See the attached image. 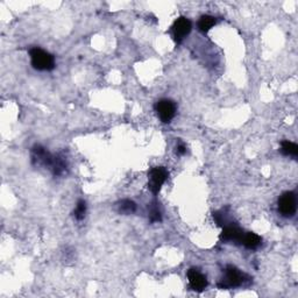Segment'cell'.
<instances>
[{"label": "cell", "mask_w": 298, "mask_h": 298, "mask_svg": "<svg viewBox=\"0 0 298 298\" xmlns=\"http://www.w3.org/2000/svg\"><path fill=\"white\" fill-rule=\"evenodd\" d=\"M245 277H246L245 274L241 273L237 267L227 266L225 269L224 279L218 284V287L222 289L240 287V285H242V283L245 282Z\"/></svg>", "instance_id": "7a4b0ae2"}, {"label": "cell", "mask_w": 298, "mask_h": 298, "mask_svg": "<svg viewBox=\"0 0 298 298\" xmlns=\"http://www.w3.org/2000/svg\"><path fill=\"white\" fill-rule=\"evenodd\" d=\"M214 25H216V18L211 16H203L198 21V28L203 33L208 32Z\"/></svg>", "instance_id": "4fadbf2b"}, {"label": "cell", "mask_w": 298, "mask_h": 298, "mask_svg": "<svg viewBox=\"0 0 298 298\" xmlns=\"http://www.w3.org/2000/svg\"><path fill=\"white\" fill-rule=\"evenodd\" d=\"M281 151L285 156H293L296 157L298 155V146L294 142L290 141H283L281 144Z\"/></svg>", "instance_id": "5bb4252c"}, {"label": "cell", "mask_w": 298, "mask_h": 298, "mask_svg": "<svg viewBox=\"0 0 298 298\" xmlns=\"http://www.w3.org/2000/svg\"><path fill=\"white\" fill-rule=\"evenodd\" d=\"M187 279H189V284L195 291H201L204 290L207 287V279L199 270L191 268V269L187 272Z\"/></svg>", "instance_id": "ba28073f"}, {"label": "cell", "mask_w": 298, "mask_h": 298, "mask_svg": "<svg viewBox=\"0 0 298 298\" xmlns=\"http://www.w3.org/2000/svg\"><path fill=\"white\" fill-rule=\"evenodd\" d=\"M118 212L121 214H132L136 211V204L133 201L130 199H123L121 202L118 203L117 205Z\"/></svg>", "instance_id": "7c38bea8"}, {"label": "cell", "mask_w": 298, "mask_h": 298, "mask_svg": "<svg viewBox=\"0 0 298 298\" xmlns=\"http://www.w3.org/2000/svg\"><path fill=\"white\" fill-rule=\"evenodd\" d=\"M243 237V232L235 226H225L223 229V233L220 235V239L223 241H237L241 242Z\"/></svg>", "instance_id": "9c48e42d"}, {"label": "cell", "mask_w": 298, "mask_h": 298, "mask_svg": "<svg viewBox=\"0 0 298 298\" xmlns=\"http://www.w3.org/2000/svg\"><path fill=\"white\" fill-rule=\"evenodd\" d=\"M192 25L191 21L186 18L181 17L176 20L174 26H172V33H174V38L177 43L182 42L187 35L191 32Z\"/></svg>", "instance_id": "8992f818"}, {"label": "cell", "mask_w": 298, "mask_h": 298, "mask_svg": "<svg viewBox=\"0 0 298 298\" xmlns=\"http://www.w3.org/2000/svg\"><path fill=\"white\" fill-rule=\"evenodd\" d=\"M149 182H148V187L150 189V191L154 195H157L161 190V186L166 183V181L168 180L169 172L166 168L163 167H157V168H153L149 171Z\"/></svg>", "instance_id": "3957f363"}, {"label": "cell", "mask_w": 298, "mask_h": 298, "mask_svg": "<svg viewBox=\"0 0 298 298\" xmlns=\"http://www.w3.org/2000/svg\"><path fill=\"white\" fill-rule=\"evenodd\" d=\"M176 151H177V154H180V155L186 154V147L183 144H178L177 148H176Z\"/></svg>", "instance_id": "e0dca14e"}, {"label": "cell", "mask_w": 298, "mask_h": 298, "mask_svg": "<svg viewBox=\"0 0 298 298\" xmlns=\"http://www.w3.org/2000/svg\"><path fill=\"white\" fill-rule=\"evenodd\" d=\"M32 65L34 69L40 71H50L55 68V58L52 54L40 48H32L29 50Z\"/></svg>", "instance_id": "6da1fadb"}, {"label": "cell", "mask_w": 298, "mask_h": 298, "mask_svg": "<svg viewBox=\"0 0 298 298\" xmlns=\"http://www.w3.org/2000/svg\"><path fill=\"white\" fill-rule=\"evenodd\" d=\"M67 168H68V163L65 157L61 156V155H56V156H54L53 166H52V170L54 172V175L55 176L63 175L65 170H67Z\"/></svg>", "instance_id": "8fae6325"}, {"label": "cell", "mask_w": 298, "mask_h": 298, "mask_svg": "<svg viewBox=\"0 0 298 298\" xmlns=\"http://www.w3.org/2000/svg\"><path fill=\"white\" fill-rule=\"evenodd\" d=\"M149 220H150V223H157L162 220L160 210L157 208V206H155V205L151 206L150 210H149Z\"/></svg>", "instance_id": "2e32d148"}, {"label": "cell", "mask_w": 298, "mask_h": 298, "mask_svg": "<svg viewBox=\"0 0 298 298\" xmlns=\"http://www.w3.org/2000/svg\"><path fill=\"white\" fill-rule=\"evenodd\" d=\"M155 110H156L157 114L161 119L162 123H170L174 119L176 113V105L175 103L170 99H161L155 105Z\"/></svg>", "instance_id": "277c9868"}, {"label": "cell", "mask_w": 298, "mask_h": 298, "mask_svg": "<svg viewBox=\"0 0 298 298\" xmlns=\"http://www.w3.org/2000/svg\"><path fill=\"white\" fill-rule=\"evenodd\" d=\"M261 241L262 239L259 237L258 234L248 232V233H243L241 243H242V245L248 249H256L259 246L261 245Z\"/></svg>", "instance_id": "30bf717a"}, {"label": "cell", "mask_w": 298, "mask_h": 298, "mask_svg": "<svg viewBox=\"0 0 298 298\" xmlns=\"http://www.w3.org/2000/svg\"><path fill=\"white\" fill-rule=\"evenodd\" d=\"M296 196L294 192H284L279 198V211L284 217H293L296 213Z\"/></svg>", "instance_id": "5b68a950"}, {"label": "cell", "mask_w": 298, "mask_h": 298, "mask_svg": "<svg viewBox=\"0 0 298 298\" xmlns=\"http://www.w3.org/2000/svg\"><path fill=\"white\" fill-rule=\"evenodd\" d=\"M32 161L33 163H37L38 166L50 167L52 168L54 156L42 146L37 145L32 149Z\"/></svg>", "instance_id": "52a82bcc"}, {"label": "cell", "mask_w": 298, "mask_h": 298, "mask_svg": "<svg viewBox=\"0 0 298 298\" xmlns=\"http://www.w3.org/2000/svg\"><path fill=\"white\" fill-rule=\"evenodd\" d=\"M86 213V203L84 201H78L77 203L76 210L74 211V216L77 220L84 219Z\"/></svg>", "instance_id": "9a60e30c"}]
</instances>
